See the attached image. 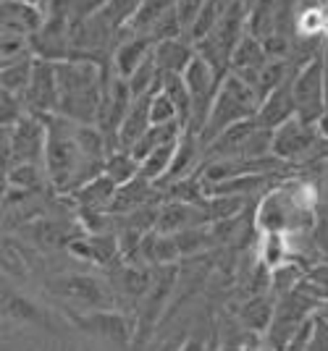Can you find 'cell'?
<instances>
[{
  "label": "cell",
  "mask_w": 328,
  "mask_h": 351,
  "mask_svg": "<svg viewBox=\"0 0 328 351\" xmlns=\"http://www.w3.org/2000/svg\"><path fill=\"white\" fill-rule=\"evenodd\" d=\"M266 63H268V53H266L263 43L255 40L253 34H244L231 53V71L239 73L242 79H247L255 87V79Z\"/></svg>",
  "instance_id": "e0dca14e"
},
{
  "label": "cell",
  "mask_w": 328,
  "mask_h": 351,
  "mask_svg": "<svg viewBox=\"0 0 328 351\" xmlns=\"http://www.w3.org/2000/svg\"><path fill=\"white\" fill-rule=\"evenodd\" d=\"M292 116H297V103H294V89H292V79H289V82H283L281 87H276L263 97L255 118H257L260 126L276 129Z\"/></svg>",
  "instance_id": "5bb4252c"
},
{
  "label": "cell",
  "mask_w": 328,
  "mask_h": 351,
  "mask_svg": "<svg viewBox=\"0 0 328 351\" xmlns=\"http://www.w3.org/2000/svg\"><path fill=\"white\" fill-rule=\"evenodd\" d=\"M161 89L174 100L181 123L187 129V123L192 118V92L187 87V82H184V73H161Z\"/></svg>",
  "instance_id": "484cf974"
},
{
  "label": "cell",
  "mask_w": 328,
  "mask_h": 351,
  "mask_svg": "<svg viewBox=\"0 0 328 351\" xmlns=\"http://www.w3.org/2000/svg\"><path fill=\"white\" fill-rule=\"evenodd\" d=\"M21 3H30V5H40L43 0H21Z\"/></svg>",
  "instance_id": "d590c367"
},
{
  "label": "cell",
  "mask_w": 328,
  "mask_h": 351,
  "mask_svg": "<svg viewBox=\"0 0 328 351\" xmlns=\"http://www.w3.org/2000/svg\"><path fill=\"white\" fill-rule=\"evenodd\" d=\"M210 223L205 207L200 202H184V199H165L161 202L158 210V223H155V231L161 234H179L184 228H192V226H202Z\"/></svg>",
  "instance_id": "4fadbf2b"
},
{
  "label": "cell",
  "mask_w": 328,
  "mask_h": 351,
  "mask_svg": "<svg viewBox=\"0 0 328 351\" xmlns=\"http://www.w3.org/2000/svg\"><path fill=\"white\" fill-rule=\"evenodd\" d=\"M320 139V132L313 123H305L299 116H292L281 126L273 129V155L286 162L307 160L313 155L315 145Z\"/></svg>",
  "instance_id": "9c48e42d"
},
{
  "label": "cell",
  "mask_w": 328,
  "mask_h": 351,
  "mask_svg": "<svg viewBox=\"0 0 328 351\" xmlns=\"http://www.w3.org/2000/svg\"><path fill=\"white\" fill-rule=\"evenodd\" d=\"M289 239L286 234H266V241H263V249H260V260L268 265L270 270L279 267L289 260Z\"/></svg>",
  "instance_id": "f546056e"
},
{
  "label": "cell",
  "mask_w": 328,
  "mask_h": 351,
  "mask_svg": "<svg viewBox=\"0 0 328 351\" xmlns=\"http://www.w3.org/2000/svg\"><path fill=\"white\" fill-rule=\"evenodd\" d=\"M3 312L11 320L27 322V325H47L50 322V315L40 304H34L32 299H24V296H16V293H3Z\"/></svg>",
  "instance_id": "cb8c5ba5"
},
{
  "label": "cell",
  "mask_w": 328,
  "mask_h": 351,
  "mask_svg": "<svg viewBox=\"0 0 328 351\" xmlns=\"http://www.w3.org/2000/svg\"><path fill=\"white\" fill-rule=\"evenodd\" d=\"M313 184L318 191V213H320V218L328 220V160H320Z\"/></svg>",
  "instance_id": "836d02e7"
},
{
  "label": "cell",
  "mask_w": 328,
  "mask_h": 351,
  "mask_svg": "<svg viewBox=\"0 0 328 351\" xmlns=\"http://www.w3.org/2000/svg\"><path fill=\"white\" fill-rule=\"evenodd\" d=\"M292 89H294V103H297V116L305 123L318 126L320 116L326 113V79H323V50L302 63L294 76H292Z\"/></svg>",
  "instance_id": "5b68a950"
},
{
  "label": "cell",
  "mask_w": 328,
  "mask_h": 351,
  "mask_svg": "<svg viewBox=\"0 0 328 351\" xmlns=\"http://www.w3.org/2000/svg\"><path fill=\"white\" fill-rule=\"evenodd\" d=\"M47 145H45V171L50 186L58 194H74L95 176L105 171L108 142L105 134L74 118L60 113L47 116Z\"/></svg>",
  "instance_id": "6da1fadb"
},
{
  "label": "cell",
  "mask_w": 328,
  "mask_h": 351,
  "mask_svg": "<svg viewBox=\"0 0 328 351\" xmlns=\"http://www.w3.org/2000/svg\"><path fill=\"white\" fill-rule=\"evenodd\" d=\"M320 309V302L310 291H305L297 283V289L286 291L276 299V315L268 328V343L270 346H289L292 338L302 328V322Z\"/></svg>",
  "instance_id": "8992f818"
},
{
  "label": "cell",
  "mask_w": 328,
  "mask_h": 351,
  "mask_svg": "<svg viewBox=\"0 0 328 351\" xmlns=\"http://www.w3.org/2000/svg\"><path fill=\"white\" fill-rule=\"evenodd\" d=\"M66 249H69L71 254H76L79 260H84V263H90V265H97V267H116L119 263H124L121 249H119V236L108 234V231L76 236Z\"/></svg>",
  "instance_id": "8fae6325"
},
{
  "label": "cell",
  "mask_w": 328,
  "mask_h": 351,
  "mask_svg": "<svg viewBox=\"0 0 328 351\" xmlns=\"http://www.w3.org/2000/svg\"><path fill=\"white\" fill-rule=\"evenodd\" d=\"M139 5H142V0H108L100 11H103L105 19L121 32V29H126V24L132 21V16L137 14Z\"/></svg>",
  "instance_id": "4dcf8cb0"
},
{
  "label": "cell",
  "mask_w": 328,
  "mask_h": 351,
  "mask_svg": "<svg viewBox=\"0 0 328 351\" xmlns=\"http://www.w3.org/2000/svg\"><path fill=\"white\" fill-rule=\"evenodd\" d=\"M105 176H110L116 184H126L139 173V160L129 149H113L108 158H105Z\"/></svg>",
  "instance_id": "83f0119b"
},
{
  "label": "cell",
  "mask_w": 328,
  "mask_h": 351,
  "mask_svg": "<svg viewBox=\"0 0 328 351\" xmlns=\"http://www.w3.org/2000/svg\"><path fill=\"white\" fill-rule=\"evenodd\" d=\"M24 103H27V110L34 113V116L47 118L53 113H58L60 89L58 76H56V60H34V71H32L30 87L24 92Z\"/></svg>",
  "instance_id": "30bf717a"
},
{
  "label": "cell",
  "mask_w": 328,
  "mask_h": 351,
  "mask_svg": "<svg viewBox=\"0 0 328 351\" xmlns=\"http://www.w3.org/2000/svg\"><path fill=\"white\" fill-rule=\"evenodd\" d=\"M174 5H176V0H142V5H139L137 14L132 16V21L126 24V32H134V34H152L155 24H158Z\"/></svg>",
  "instance_id": "603a6c76"
},
{
  "label": "cell",
  "mask_w": 328,
  "mask_h": 351,
  "mask_svg": "<svg viewBox=\"0 0 328 351\" xmlns=\"http://www.w3.org/2000/svg\"><path fill=\"white\" fill-rule=\"evenodd\" d=\"M179 139H181V136H179ZM179 139H174V142H168V145L152 149L145 160H139V173L148 176L150 181H161V178L168 173L171 162H174V155H176Z\"/></svg>",
  "instance_id": "4316f807"
},
{
  "label": "cell",
  "mask_w": 328,
  "mask_h": 351,
  "mask_svg": "<svg viewBox=\"0 0 328 351\" xmlns=\"http://www.w3.org/2000/svg\"><path fill=\"white\" fill-rule=\"evenodd\" d=\"M273 315H276V293L273 291L253 293L239 304V322L253 333H268Z\"/></svg>",
  "instance_id": "ac0fdd59"
},
{
  "label": "cell",
  "mask_w": 328,
  "mask_h": 351,
  "mask_svg": "<svg viewBox=\"0 0 328 351\" xmlns=\"http://www.w3.org/2000/svg\"><path fill=\"white\" fill-rule=\"evenodd\" d=\"M318 215V191L315 184L283 181V186L263 197L255 213V223L263 234H307Z\"/></svg>",
  "instance_id": "7a4b0ae2"
},
{
  "label": "cell",
  "mask_w": 328,
  "mask_h": 351,
  "mask_svg": "<svg viewBox=\"0 0 328 351\" xmlns=\"http://www.w3.org/2000/svg\"><path fill=\"white\" fill-rule=\"evenodd\" d=\"M155 92H158V89H155ZM155 92L132 100V108H129V113H126V118H124V123H121V129H119V149H129V152H132V147H134L137 142L142 139V134L152 126V121H150V103H152V95H155Z\"/></svg>",
  "instance_id": "44dd1931"
},
{
  "label": "cell",
  "mask_w": 328,
  "mask_h": 351,
  "mask_svg": "<svg viewBox=\"0 0 328 351\" xmlns=\"http://www.w3.org/2000/svg\"><path fill=\"white\" fill-rule=\"evenodd\" d=\"M116 189L119 184L110 178V176H95L92 181H87L84 186H79L74 194H69L76 202V207L82 210H97V213H110V205H113V197H116Z\"/></svg>",
  "instance_id": "d6986e66"
},
{
  "label": "cell",
  "mask_w": 328,
  "mask_h": 351,
  "mask_svg": "<svg viewBox=\"0 0 328 351\" xmlns=\"http://www.w3.org/2000/svg\"><path fill=\"white\" fill-rule=\"evenodd\" d=\"M24 110H27V103L21 95H14L8 89H3V103H0V121L3 126H14L24 118ZM30 113V110H27Z\"/></svg>",
  "instance_id": "d6a6232c"
},
{
  "label": "cell",
  "mask_w": 328,
  "mask_h": 351,
  "mask_svg": "<svg viewBox=\"0 0 328 351\" xmlns=\"http://www.w3.org/2000/svg\"><path fill=\"white\" fill-rule=\"evenodd\" d=\"M34 60H37V56L32 53V56H24V58H16V60L3 63V73H0L3 89H8V92H14V95H21V97H24V92H27V87H30V82H32Z\"/></svg>",
  "instance_id": "d4e9b609"
},
{
  "label": "cell",
  "mask_w": 328,
  "mask_h": 351,
  "mask_svg": "<svg viewBox=\"0 0 328 351\" xmlns=\"http://www.w3.org/2000/svg\"><path fill=\"white\" fill-rule=\"evenodd\" d=\"M152 47H155V40L150 34H134V32H129V37L121 40L116 53H113V71L119 73V76H124V79H129L152 56Z\"/></svg>",
  "instance_id": "9a60e30c"
},
{
  "label": "cell",
  "mask_w": 328,
  "mask_h": 351,
  "mask_svg": "<svg viewBox=\"0 0 328 351\" xmlns=\"http://www.w3.org/2000/svg\"><path fill=\"white\" fill-rule=\"evenodd\" d=\"M47 178V171L40 162H16L5 171V181L8 186H19V189L34 191Z\"/></svg>",
  "instance_id": "f1b7e54d"
},
{
  "label": "cell",
  "mask_w": 328,
  "mask_h": 351,
  "mask_svg": "<svg viewBox=\"0 0 328 351\" xmlns=\"http://www.w3.org/2000/svg\"><path fill=\"white\" fill-rule=\"evenodd\" d=\"M150 121H152V123L181 121L179 110H176V105H174V100L165 95L163 89H158V92L152 95V103H150Z\"/></svg>",
  "instance_id": "1f68e13d"
},
{
  "label": "cell",
  "mask_w": 328,
  "mask_h": 351,
  "mask_svg": "<svg viewBox=\"0 0 328 351\" xmlns=\"http://www.w3.org/2000/svg\"><path fill=\"white\" fill-rule=\"evenodd\" d=\"M69 320L87 336L103 338V341H113V343H129L134 341L137 322H132L119 309H84L82 315L71 312Z\"/></svg>",
  "instance_id": "ba28073f"
},
{
  "label": "cell",
  "mask_w": 328,
  "mask_h": 351,
  "mask_svg": "<svg viewBox=\"0 0 328 351\" xmlns=\"http://www.w3.org/2000/svg\"><path fill=\"white\" fill-rule=\"evenodd\" d=\"M260 103H263V100H260L257 89H255L247 79H242V76L234 71L226 73L221 87L215 92V100L210 105L208 121H205V126H202V132H200V139H202L205 149H208V147L213 145V139L221 132H226L229 126H234V123L244 121V118L257 116Z\"/></svg>",
  "instance_id": "3957f363"
},
{
  "label": "cell",
  "mask_w": 328,
  "mask_h": 351,
  "mask_svg": "<svg viewBox=\"0 0 328 351\" xmlns=\"http://www.w3.org/2000/svg\"><path fill=\"white\" fill-rule=\"evenodd\" d=\"M50 293L60 296L63 302H71L84 309H113L116 307V291L113 283L103 280L92 273H63L47 280Z\"/></svg>",
  "instance_id": "277c9868"
},
{
  "label": "cell",
  "mask_w": 328,
  "mask_h": 351,
  "mask_svg": "<svg viewBox=\"0 0 328 351\" xmlns=\"http://www.w3.org/2000/svg\"><path fill=\"white\" fill-rule=\"evenodd\" d=\"M318 132H320V136H328V108L326 113L320 116V121H318Z\"/></svg>",
  "instance_id": "e575fe53"
},
{
  "label": "cell",
  "mask_w": 328,
  "mask_h": 351,
  "mask_svg": "<svg viewBox=\"0 0 328 351\" xmlns=\"http://www.w3.org/2000/svg\"><path fill=\"white\" fill-rule=\"evenodd\" d=\"M161 199H163V189L155 181H150L148 176L137 173L132 181L119 184L113 205H110V215H124V213H132L139 207L161 205Z\"/></svg>",
  "instance_id": "7c38bea8"
},
{
  "label": "cell",
  "mask_w": 328,
  "mask_h": 351,
  "mask_svg": "<svg viewBox=\"0 0 328 351\" xmlns=\"http://www.w3.org/2000/svg\"><path fill=\"white\" fill-rule=\"evenodd\" d=\"M194 45L184 37H168L161 40L152 47V58L158 63L161 73H184V69L192 63L194 58Z\"/></svg>",
  "instance_id": "ffe728a7"
},
{
  "label": "cell",
  "mask_w": 328,
  "mask_h": 351,
  "mask_svg": "<svg viewBox=\"0 0 328 351\" xmlns=\"http://www.w3.org/2000/svg\"><path fill=\"white\" fill-rule=\"evenodd\" d=\"M176 283H179V265H155L152 286H150V291L145 293V299L139 302V309H137V330L139 333H150L165 315V309L174 307Z\"/></svg>",
  "instance_id": "52a82bcc"
},
{
  "label": "cell",
  "mask_w": 328,
  "mask_h": 351,
  "mask_svg": "<svg viewBox=\"0 0 328 351\" xmlns=\"http://www.w3.org/2000/svg\"><path fill=\"white\" fill-rule=\"evenodd\" d=\"M45 16L40 14L37 5L21 3V0H3V32H19L34 37L43 29Z\"/></svg>",
  "instance_id": "7402d4cb"
},
{
  "label": "cell",
  "mask_w": 328,
  "mask_h": 351,
  "mask_svg": "<svg viewBox=\"0 0 328 351\" xmlns=\"http://www.w3.org/2000/svg\"><path fill=\"white\" fill-rule=\"evenodd\" d=\"M286 0H250V14H247V34L255 40H268L279 29L281 16L286 11Z\"/></svg>",
  "instance_id": "2e32d148"
}]
</instances>
